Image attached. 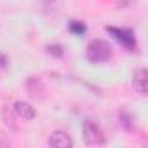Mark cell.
Listing matches in <instances>:
<instances>
[{
	"instance_id": "6da1fadb",
	"label": "cell",
	"mask_w": 148,
	"mask_h": 148,
	"mask_svg": "<svg viewBox=\"0 0 148 148\" xmlns=\"http://www.w3.org/2000/svg\"><path fill=\"white\" fill-rule=\"evenodd\" d=\"M112 47L106 40H92L87 44V49H86V58L92 63V64H101V63H106L112 59Z\"/></svg>"
},
{
	"instance_id": "7a4b0ae2",
	"label": "cell",
	"mask_w": 148,
	"mask_h": 148,
	"mask_svg": "<svg viewBox=\"0 0 148 148\" xmlns=\"http://www.w3.org/2000/svg\"><path fill=\"white\" fill-rule=\"evenodd\" d=\"M82 136H84L86 145H89V146L105 145V141H106L105 132L101 131V127L94 120H91V119L84 120V124H82Z\"/></svg>"
},
{
	"instance_id": "3957f363",
	"label": "cell",
	"mask_w": 148,
	"mask_h": 148,
	"mask_svg": "<svg viewBox=\"0 0 148 148\" xmlns=\"http://www.w3.org/2000/svg\"><path fill=\"white\" fill-rule=\"evenodd\" d=\"M106 32L119 42L122 44L127 51H136V37H134V32L129 30V28H113V26H108Z\"/></svg>"
},
{
	"instance_id": "277c9868",
	"label": "cell",
	"mask_w": 148,
	"mask_h": 148,
	"mask_svg": "<svg viewBox=\"0 0 148 148\" xmlns=\"http://www.w3.org/2000/svg\"><path fill=\"white\" fill-rule=\"evenodd\" d=\"M47 145L49 146H54V148H70V146H73V141H71V138H70L68 132L56 131V132H52L49 136Z\"/></svg>"
},
{
	"instance_id": "5b68a950",
	"label": "cell",
	"mask_w": 148,
	"mask_h": 148,
	"mask_svg": "<svg viewBox=\"0 0 148 148\" xmlns=\"http://www.w3.org/2000/svg\"><path fill=\"white\" fill-rule=\"evenodd\" d=\"M14 113H16L19 119H23V120H32V119L37 115L35 108H33L30 103H26V101H16V103H14Z\"/></svg>"
},
{
	"instance_id": "8992f818",
	"label": "cell",
	"mask_w": 148,
	"mask_h": 148,
	"mask_svg": "<svg viewBox=\"0 0 148 148\" xmlns=\"http://www.w3.org/2000/svg\"><path fill=\"white\" fill-rule=\"evenodd\" d=\"M132 86H134V89L141 96H146V70L145 68H139V70L134 71V75H132Z\"/></svg>"
},
{
	"instance_id": "52a82bcc",
	"label": "cell",
	"mask_w": 148,
	"mask_h": 148,
	"mask_svg": "<svg viewBox=\"0 0 148 148\" xmlns=\"http://www.w3.org/2000/svg\"><path fill=\"white\" fill-rule=\"evenodd\" d=\"M70 32L75 35H84L86 33V25L82 21H71L70 23Z\"/></svg>"
},
{
	"instance_id": "ba28073f",
	"label": "cell",
	"mask_w": 148,
	"mask_h": 148,
	"mask_svg": "<svg viewBox=\"0 0 148 148\" xmlns=\"http://www.w3.org/2000/svg\"><path fill=\"white\" fill-rule=\"evenodd\" d=\"M47 52L52 54V56H63V47L61 45H49L47 47Z\"/></svg>"
},
{
	"instance_id": "9c48e42d",
	"label": "cell",
	"mask_w": 148,
	"mask_h": 148,
	"mask_svg": "<svg viewBox=\"0 0 148 148\" xmlns=\"http://www.w3.org/2000/svg\"><path fill=\"white\" fill-rule=\"evenodd\" d=\"M42 2H45V4H51V2H54V0H42Z\"/></svg>"
}]
</instances>
